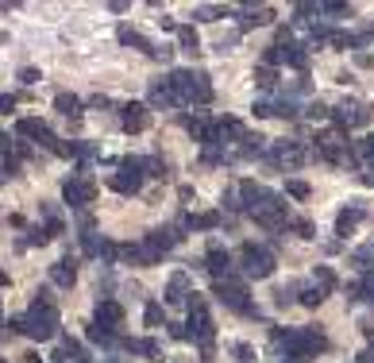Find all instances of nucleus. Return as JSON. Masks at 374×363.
Listing matches in <instances>:
<instances>
[{
    "mask_svg": "<svg viewBox=\"0 0 374 363\" xmlns=\"http://www.w3.org/2000/svg\"><path fill=\"white\" fill-rule=\"evenodd\" d=\"M297 297H301V290H297V286H278V290H274V306H282V309H286V306H293Z\"/></svg>",
    "mask_w": 374,
    "mask_h": 363,
    "instance_id": "29",
    "label": "nucleus"
},
{
    "mask_svg": "<svg viewBox=\"0 0 374 363\" xmlns=\"http://www.w3.org/2000/svg\"><path fill=\"white\" fill-rule=\"evenodd\" d=\"M274 344L286 348L290 363H305L316 352H328V336L320 329H274Z\"/></svg>",
    "mask_w": 374,
    "mask_h": 363,
    "instance_id": "1",
    "label": "nucleus"
},
{
    "mask_svg": "<svg viewBox=\"0 0 374 363\" xmlns=\"http://www.w3.org/2000/svg\"><path fill=\"white\" fill-rule=\"evenodd\" d=\"M24 336H31V340H54L59 336V309L50 302V290H35V302L24 317Z\"/></svg>",
    "mask_w": 374,
    "mask_h": 363,
    "instance_id": "2",
    "label": "nucleus"
},
{
    "mask_svg": "<svg viewBox=\"0 0 374 363\" xmlns=\"http://www.w3.org/2000/svg\"><path fill=\"white\" fill-rule=\"evenodd\" d=\"M12 108H16V97H12V93H4V97H0V112H12Z\"/></svg>",
    "mask_w": 374,
    "mask_h": 363,
    "instance_id": "45",
    "label": "nucleus"
},
{
    "mask_svg": "<svg viewBox=\"0 0 374 363\" xmlns=\"http://www.w3.org/2000/svg\"><path fill=\"white\" fill-rule=\"evenodd\" d=\"M290 232H297L301 239H316V228H313V221H290Z\"/></svg>",
    "mask_w": 374,
    "mask_h": 363,
    "instance_id": "37",
    "label": "nucleus"
},
{
    "mask_svg": "<svg viewBox=\"0 0 374 363\" xmlns=\"http://www.w3.org/2000/svg\"><path fill=\"white\" fill-rule=\"evenodd\" d=\"M166 82H170V89H174L178 105H208V101H212V85H208V74L174 70Z\"/></svg>",
    "mask_w": 374,
    "mask_h": 363,
    "instance_id": "3",
    "label": "nucleus"
},
{
    "mask_svg": "<svg viewBox=\"0 0 374 363\" xmlns=\"http://www.w3.org/2000/svg\"><path fill=\"white\" fill-rule=\"evenodd\" d=\"M332 120H336V128H340V132H351V128H366V124L374 120V108L363 105V101H343V105L332 112Z\"/></svg>",
    "mask_w": 374,
    "mask_h": 363,
    "instance_id": "8",
    "label": "nucleus"
},
{
    "mask_svg": "<svg viewBox=\"0 0 374 363\" xmlns=\"http://www.w3.org/2000/svg\"><path fill=\"white\" fill-rule=\"evenodd\" d=\"M328 47H336V50H351V47H359V35H348V31H328Z\"/></svg>",
    "mask_w": 374,
    "mask_h": 363,
    "instance_id": "27",
    "label": "nucleus"
},
{
    "mask_svg": "<svg viewBox=\"0 0 374 363\" xmlns=\"http://www.w3.org/2000/svg\"><path fill=\"white\" fill-rule=\"evenodd\" d=\"M116 35H120V43H124V47H139L143 54H150V58H158V50H162V47H155L147 35H139L135 27H127V24H120V31H116Z\"/></svg>",
    "mask_w": 374,
    "mask_h": 363,
    "instance_id": "17",
    "label": "nucleus"
},
{
    "mask_svg": "<svg viewBox=\"0 0 374 363\" xmlns=\"http://www.w3.org/2000/svg\"><path fill=\"white\" fill-rule=\"evenodd\" d=\"M212 294H217V302L220 306H228V309H235V313H243V317H258V306L247 297V290H243V282L235 279H220V282H212Z\"/></svg>",
    "mask_w": 374,
    "mask_h": 363,
    "instance_id": "5",
    "label": "nucleus"
},
{
    "mask_svg": "<svg viewBox=\"0 0 374 363\" xmlns=\"http://www.w3.org/2000/svg\"><path fill=\"white\" fill-rule=\"evenodd\" d=\"M166 329H170V336H174V340H189V332H185V325H166Z\"/></svg>",
    "mask_w": 374,
    "mask_h": 363,
    "instance_id": "43",
    "label": "nucleus"
},
{
    "mask_svg": "<svg viewBox=\"0 0 374 363\" xmlns=\"http://www.w3.org/2000/svg\"><path fill=\"white\" fill-rule=\"evenodd\" d=\"M0 286H8V274H4V271H0Z\"/></svg>",
    "mask_w": 374,
    "mask_h": 363,
    "instance_id": "47",
    "label": "nucleus"
},
{
    "mask_svg": "<svg viewBox=\"0 0 374 363\" xmlns=\"http://www.w3.org/2000/svg\"><path fill=\"white\" fill-rule=\"evenodd\" d=\"M359 221H363V205H351V209H343V213L336 216V232H340V236H348V232L355 228Z\"/></svg>",
    "mask_w": 374,
    "mask_h": 363,
    "instance_id": "23",
    "label": "nucleus"
},
{
    "mask_svg": "<svg viewBox=\"0 0 374 363\" xmlns=\"http://www.w3.org/2000/svg\"><path fill=\"white\" fill-rule=\"evenodd\" d=\"M189 294H193V286H189V274H185V271H178V274H170V282H166V294H162V302H166V306H182V302H189Z\"/></svg>",
    "mask_w": 374,
    "mask_h": 363,
    "instance_id": "15",
    "label": "nucleus"
},
{
    "mask_svg": "<svg viewBox=\"0 0 374 363\" xmlns=\"http://www.w3.org/2000/svg\"><path fill=\"white\" fill-rule=\"evenodd\" d=\"M266 151H270V147H266L263 135H243V143H240V155H243V158H251V155H266Z\"/></svg>",
    "mask_w": 374,
    "mask_h": 363,
    "instance_id": "26",
    "label": "nucleus"
},
{
    "mask_svg": "<svg viewBox=\"0 0 374 363\" xmlns=\"http://www.w3.org/2000/svg\"><path fill=\"white\" fill-rule=\"evenodd\" d=\"M266 155H270V163H278V166H301L309 158V151H305V143H297V140H278L274 147L266 151Z\"/></svg>",
    "mask_w": 374,
    "mask_h": 363,
    "instance_id": "11",
    "label": "nucleus"
},
{
    "mask_svg": "<svg viewBox=\"0 0 374 363\" xmlns=\"http://www.w3.org/2000/svg\"><path fill=\"white\" fill-rule=\"evenodd\" d=\"M62 201H66L70 209H89L93 201H97V182H93L89 174H74V178H66V186H62Z\"/></svg>",
    "mask_w": 374,
    "mask_h": 363,
    "instance_id": "7",
    "label": "nucleus"
},
{
    "mask_svg": "<svg viewBox=\"0 0 374 363\" xmlns=\"http://www.w3.org/2000/svg\"><path fill=\"white\" fill-rule=\"evenodd\" d=\"M305 116H309V120H325V116H332V112H328V108L316 101V105H309V108H305Z\"/></svg>",
    "mask_w": 374,
    "mask_h": 363,
    "instance_id": "41",
    "label": "nucleus"
},
{
    "mask_svg": "<svg viewBox=\"0 0 374 363\" xmlns=\"http://www.w3.org/2000/svg\"><path fill=\"white\" fill-rule=\"evenodd\" d=\"M24 363H42V360H39V352H27V355H24Z\"/></svg>",
    "mask_w": 374,
    "mask_h": 363,
    "instance_id": "46",
    "label": "nucleus"
},
{
    "mask_svg": "<svg viewBox=\"0 0 374 363\" xmlns=\"http://www.w3.org/2000/svg\"><path fill=\"white\" fill-rule=\"evenodd\" d=\"M328 294H332V290H325L320 282H313V286H305V290H301V297H297V302H301V306H309V309H316V306H320V302H325Z\"/></svg>",
    "mask_w": 374,
    "mask_h": 363,
    "instance_id": "25",
    "label": "nucleus"
},
{
    "mask_svg": "<svg viewBox=\"0 0 374 363\" xmlns=\"http://www.w3.org/2000/svg\"><path fill=\"white\" fill-rule=\"evenodd\" d=\"M47 239H54V236H50L47 228H31V232H27V244H39V248H42Z\"/></svg>",
    "mask_w": 374,
    "mask_h": 363,
    "instance_id": "40",
    "label": "nucleus"
},
{
    "mask_svg": "<svg viewBox=\"0 0 374 363\" xmlns=\"http://www.w3.org/2000/svg\"><path fill=\"white\" fill-rule=\"evenodd\" d=\"M150 108H174L178 105V97H174V89H170V82H162V77H158L155 85H150Z\"/></svg>",
    "mask_w": 374,
    "mask_h": 363,
    "instance_id": "19",
    "label": "nucleus"
},
{
    "mask_svg": "<svg viewBox=\"0 0 374 363\" xmlns=\"http://www.w3.org/2000/svg\"><path fill=\"white\" fill-rule=\"evenodd\" d=\"M282 62L293 70H309V54L305 47H297V43H282Z\"/></svg>",
    "mask_w": 374,
    "mask_h": 363,
    "instance_id": "21",
    "label": "nucleus"
},
{
    "mask_svg": "<svg viewBox=\"0 0 374 363\" xmlns=\"http://www.w3.org/2000/svg\"><path fill=\"white\" fill-rule=\"evenodd\" d=\"M50 282L62 286V290H70L77 282V263H74V259H59V263L50 267Z\"/></svg>",
    "mask_w": 374,
    "mask_h": 363,
    "instance_id": "18",
    "label": "nucleus"
},
{
    "mask_svg": "<svg viewBox=\"0 0 374 363\" xmlns=\"http://www.w3.org/2000/svg\"><path fill=\"white\" fill-rule=\"evenodd\" d=\"M109 105H112V101L104 97V93H97V97H89V108H109Z\"/></svg>",
    "mask_w": 374,
    "mask_h": 363,
    "instance_id": "44",
    "label": "nucleus"
},
{
    "mask_svg": "<svg viewBox=\"0 0 374 363\" xmlns=\"http://www.w3.org/2000/svg\"><path fill=\"white\" fill-rule=\"evenodd\" d=\"M178 43H182V50H189V54H197L201 50V39L193 27H178Z\"/></svg>",
    "mask_w": 374,
    "mask_h": 363,
    "instance_id": "28",
    "label": "nucleus"
},
{
    "mask_svg": "<svg viewBox=\"0 0 374 363\" xmlns=\"http://www.w3.org/2000/svg\"><path fill=\"white\" fill-rule=\"evenodd\" d=\"M16 77H20L24 85H35V82H42V77H39V70H35V66H20V70H16Z\"/></svg>",
    "mask_w": 374,
    "mask_h": 363,
    "instance_id": "39",
    "label": "nucleus"
},
{
    "mask_svg": "<svg viewBox=\"0 0 374 363\" xmlns=\"http://www.w3.org/2000/svg\"><path fill=\"white\" fill-rule=\"evenodd\" d=\"M143 158H120V174H112V190L116 193H139L143 190Z\"/></svg>",
    "mask_w": 374,
    "mask_h": 363,
    "instance_id": "9",
    "label": "nucleus"
},
{
    "mask_svg": "<svg viewBox=\"0 0 374 363\" xmlns=\"http://www.w3.org/2000/svg\"><path fill=\"white\" fill-rule=\"evenodd\" d=\"M366 340H371V344H374V329H366Z\"/></svg>",
    "mask_w": 374,
    "mask_h": 363,
    "instance_id": "48",
    "label": "nucleus"
},
{
    "mask_svg": "<svg viewBox=\"0 0 374 363\" xmlns=\"http://www.w3.org/2000/svg\"><path fill=\"white\" fill-rule=\"evenodd\" d=\"M85 336H89L93 344H100V348H120V344H124V340L116 336V329H104V325H97V321L89 325V332H85Z\"/></svg>",
    "mask_w": 374,
    "mask_h": 363,
    "instance_id": "20",
    "label": "nucleus"
},
{
    "mask_svg": "<svg viewBox=\"0 0 374 363\" xmlns=\"http://www.w3.org/2000/svg\"><path fill=\"white\" fill-rule=\"evenodd\" d=\"M143 174H147V178L166 182V178H170V163H166L162 155H147V158H143Z\"/></svg>",
    "mask_w": 374,
    "mask_h": 363,
    "instance_id": "22",
    "label": "nucleus"
},
{
    "mask_svg": "<svg viewBox=\"0 0 374 363\" xmlns=\"http://www.w3.org/2000/svg\"><path fill=\"white\" fill-rule=\"evenodd\" d=\"M150 124V112H147V105H124L120 108V128H124L127 135H135V132H143V128Z\"/></svg>",
    "mask_w": 374,
    "mask_h": 363,
    "instance_id": "14",
    "label": "nucleus"
},
{
    "mask_svg": "<svg viewBox=\"0 0 374 363\" xmlns=\"http://www.w3.org/2000/svg\"><path fill=\"white\" fill-rule=\"evenodd\" d=\"M143 321H147V329H158V325L166 321V317H162V306H158V302H150L147 313H143Z\"/></svg>",
    "mask_w": 374,
    "mask_h": 363,
    "instance_id": "35",
    "label": "nucleus"
},
{
    "mask_svg": "<svg viewBox=\"0 0 374 363\" xmlns=\"http://www.w3.org/2000/svg\"><path fill=\"white\" fill-rule=\"evenodd\" d=\"M286 193H290V198H297V201H305L313 190H309V182H301V178H290V182H286Z\"/></svg>",
    "mask_w": 374,
    "mask_h": 363,
    "instance_id": "33",
    "label": "nucleus"
},
{
    "mask_svg": "<svg viewBox=\"0 0 374 363\" xmlns=\"http://www.w3.org/2000/svg\"><path fill=\"white\" fill-rule=\"evenodd\" d=\"M201 267H205L208 274H212V279H232V255H228L224 248H220V244H212V248H208V255L201 259Z\"/></svg>",
    "mask_w": 374,
    "mask_h": 363,
    "instance_id": "13",
    "label": "nucleus"
},
{
    "mask_svg": "<svg viewBox=\"0 0 374 363\" xmlns=\"http://www.w3.org/2000/svg\"><path fill=\"white\" fill-rule=\"evenodd\" d=\"M371 263H374V248H359L355 255H351V267H355V271H371Z\"/></svg>",
    "mask_w": 374,
    "mask_h": 363,
    "instance_id": "31",
    "label": "nucleus"
},
{
    "mask_svg": "<svg viewBox=\"0 0 374 363\" xmlns=\"http://www.w3.org/2000/svg\"><path fill=\"white\" fill-rule=\"evenodd\" d=\"M240 259H243V279H270V274H274V267H278L274 251H270V248H258V244H243Z\"/></svg>",
    "mask_w": 374,
    "mask_h": 363,
    "instance_id": "6",
    "label": "nucleus"
},
{
    "mask_svg": "<svg viewBox=\"0 0 374 363\" xmlns=\"http://www.w3.org/2000/svg\"><path fill=\"white\" fill-rule=\"evenodd\" d=\"M255 85H258V89H274V85H278V74L270 66H258L255 70Z\"/></svg>",
    "mask_w": 374,
    "mask_h": 363,
    "instance_id": "32",
    "label": "nucleus"
},
{
    "mask_svg": "<svg viewBox=\"0 0 374 363\" xmlns=\"http://www.w3.org/2000/svg\"><path fill=\"white\" fill-rule=\"evenodd\" d=\"M185 306H189V321H185V332H189V340H193V344H201L205 352H212V340H217V325H212V317H208L205 294H197V290H193Z\"/></svg>",
    "mask_w": 374,
    "mask_h": 363,
    "instance_id": "4",
    "label": "nucleus"
},
{
    "mask_svg": "<svg viewBox=\"0 0 374 363\" xmlns=\"http://www.w3.org/2000/svg\"><path fill=\"white\" fill-rule=\"evenodd\" d=\"M278 62H282V43H274V47H266V50H263V66L274 70Z\"/></svg>",
    "mask_w": 374,
    "mask_h": 363,
    "instance_id": "38",
    "label": "nucleus"
},
{
    "mask_svg": "<svg viewBox=\"0 0 374 363\" xmlns=\"http://www.w3.org/2000/svg\"><path fill=\"white\" fill-rule=\"evenodd\" d=\"M351 4H343V0H325V4H320V16H351Z\"/></svg>",
    "mask_w": 374,
    "mask_h": 363,
    "instance_id": "30",
    "label": "nucleus"
},
{
    "mask_svg": "<svg viewBox=\"0 0 374 363\" xmlns=\"http://www.w3.org/2000/svg\"><path fill=\"white\" fill-rule=\"evenodd\" d=\"M247 216H251L255 224H263V228H270V232H286V228H290V216H286V201L278 198V193L266 201L263 209H255V213H247Z\"/></svg>",
    "mask_w": 374,
    "mask_h": 363,
    "instance_id": "10",
    "label": "nucleus"
},
{
    "mask_svg": "<svg viewBox=\"0 0 374 363\" xmlns=\"http://www.w3.org/2000/svg\"><path fill=\"white\" fill-rule=\"evenodd\" d=\"M143 244H147L158 259H162V255H170V251L182 244V228H178V224H174V228H155L150 236H143Z\"/></svg>",
    "mask_w": 374,
    "mask_h": 363,
    "instance_id": "12",
    "label": "nucleus"
},
{
    "mask_svg": "<svg viewBox=\"0 0 374 363\" xmlns=\"http://www.w3.org/2000/svg\"><path fill=\"white\" fill-rule=\"evenodd\" d=\"M228 12H232L228 4H208V8H197L193 16H197V20H217V16H228Z\"/></svg>",
    "mask_w": 374,
    "mask_h": 363,
    "instance_id": "34",
    "label": "nucleus"
},
{
    "mask_svg": "<svg viewBox=\"0 0 374 363\" xmlns=\"http://www.w3.org/2000/svg\"><path fill=\"white\" fill-rule=\"evenodd\" d=\"M359 155H363L366 163H374V135H371V140H363V143H359Z\"/></svg>",
    "mask_w": 374,
    "mask_h": 363,
    "instance_id": "42",
    "label": "nucleus"
},
{
    "mask_svg": "<svg viewBox=\"0 0 374 363\" xmlns=\"http://www.w3.org/2000/svg\"><path fill=\"white\" fill-rule=\"evenodd\" d=\"M232 355H235L240 363H255V348L243 344V340H235V344H232Z\"/></svg>",
    "mask_w": 374,
    "mask_h": 363,
    "instance_id": "36",
    "label": "nucleus"
},
{
    "mask_svg": "<svg viewBox=\"0 0 374 363\" xmlns=\"http://www.w3.org/2000/svg\"><path fill=\"white\" fill-rule=\"evenodd\" d=\"M54 108H59L62 116H74V120H81V101H77L74 93H59V97H54Z\"/></svg>",
    "mask_w": 374,
    "mask_h": 363,
    "instance_id": "24",
    "label": "nucleus"
},
{
    "mask_svg": "<svg viewBox=\"0 0 374 363\" xmlns=\"http://www.w3.org/2000/svg\"><path fill=\"white\" fill-rule=\"evenodd\" d=\"M93 321L104 325V329H116V325L124 321V306H120V302H112V297H100V302H97V313H93Z\"/></svg>",
    "mask_w": 374,
    "mask_h": 363,
    "instance_id": "16",
    "label": "nucleus"
},
{
    "mask_svg": "<svg viewBox=\"0 0 374 363\" xmlns=\"http://www.w3.org/2000/svg\"><path fill=\"white\" fill-rule=\"evenodd\" d=\"M0 363H4V360H0Z\"/></svg>",
    "mask_w": 374,
    "mask_h": 363,
    "instance_id": "49",
    "label": "nucleus"
}]
</instances>
